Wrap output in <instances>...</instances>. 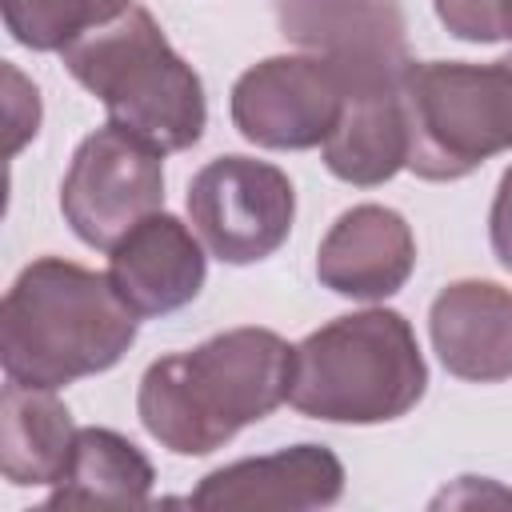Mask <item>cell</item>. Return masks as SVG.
I'll return each instance as SVG.
<instances>
[{
  "label": "cell",
  "mask_w": 512,
  "mask_h": 512,
  "mask_svg": "<svg viewBox=\"0 0 512 512\" xmlns=\"http://www.w3.org/2000/svg\"><path fill=\"white\" fill-rule=\"evenodd\" d=\"M292 344L272 328H228L144 368L136 412L160 448L208 456L288 400Z\"/></svg>",
  "instance_id": "cell-1"
},
{
  "label": "cell",
  "mask_w": 512,
  "mask_h": 512,
  "mask_svg": "<svg viewBox=\"0 0 512 512\" xmlns=\"http://www.w3.org/2000/svg\"><path fill=\"white\" fill-rule=\"evenodd\" d=\"M136 312L108 272L40 256L12 280L0 304L4 376L28 388H64L108 372L136 340Z\"/></svg>",
  "instance_id": "cell-2"
},
{
  "label": "cell",
  "mask_w": 512,
  "mask_h": 512,
  "mask_svg": "<svg viewBox=\"0 0 512 512\" xmlns=\"http://www.w3.org/2000/svg\"><path fill=\"white\" fill-rule=\"evenodd\" d=\"M428 364L392 308L336 316L292 348L288 404L328 424H384L420 404Z\"/></svg>",
  "instance_id": "cell-3"
},
{
  "label": "cell",
  "mask_w": 512,
  "mask_h": 512,
  "mask_svg": "<svg viewBox=\"0 0 512 512\" xmlns=\"http://www.w3.org/2000/svg\"><path fill=\"white\" fill-rule=\"evenodd\" d=\"M60 56L72 80L104 104L108 124L132 132L156 152H184L204 136V84L168 44L148 8L132 4L124 16L80 36Z\"/></svg>",
  "instance_id": "cell-4"
},
{
  "label": "cell",
  "mask_w": 512,
  "mask_h": 512,
  "mask_svg": "<svg viewBox=\"0 0 512 512\" xmlns=\"http://www.w3.org/2000/svg\"><path fill=\"white\" fill-rule=\"evenodd\" d=\"M400 108L408 168L420 180H460L512 148V60H412Z\"/></svg>",
  "instance_id": "cell-5"
},
{
  "label": "cell",
  "mask_w": 512,
  "mask_h": 512,
  "mask_svg": "<svg viewBox=\"0 0 512 512\" xmlns=\"http://www.w3.org/2000/svg\"><path fill=\"white\" fill-rule=\"evenodd\" d=\"M164 208V152L108 124L80 140L60 184V212L88 248H112Z\"/></svg>",
  "instance_id": "cell-6"
},
{
  "label": "cell",
  "mask_w": 512,
  "mask_h": 512,
  "mask_svg": "<svg viewBox=\"0 0 512 512\" xmlns=\"http://www.w3.org/2000/svg\"><path fill=\"white\" fill-rule=\"evenodd\" d=\"M188 216L216 260L256 264L288 240L296 192L268 160L216 156L188 184Z\"/></svg>",
  "instance_id": "cell-7"
},
{
  "label": "cell",
  "mask_w": 512,
  "mask_h": 512,
  "mask_svg": "<svg viewBox=\"0 0 512 512\" xmlns=\"http://www.w3.org/2000/svg\"><path fill=\"white\" fill-rule=\"evenodd\" d=\"M276 24L292 44L328 60L348 96L400 92L412 68L396 0H276Z\"/></svg>",
  "instance_id": "cell-8"
},
{
  "label": "cell",
  "mask_w": 512,
  "mask_h": 512,
  "mask_svg": "<svg viewBox=\"0 0 512 512\" xmlns=\"http://www.w3.org/2000/svg\"><path fill=\"white\" fill-rule=\"evenodd\" d=\"M348 88L340 72L304 56H268L232 84V124L244 140L276 152H300L328 140L344 112Z\"/></svg>",
  "instance_id": "cell-9"
},
{
  "label": "cell",
  "mask_w": 512,
  "mask_h": 512,
  "mask_svg": "<svg viewBox=\"0 0 512 512\" xmlns=\"http://www.w3.org/2000/svg\"><path fill=\"white\" fill-rule=\"evenodd\" d=\"M204 252L196 228L172 212H152L108 248V280L136 316H168L200 296L208 276Z\"/></svg>",
  "instance_id": "cell-10"
},
{
  "label": "cell",
  "mask_w": 512,
  "mask_h": 512,
  "mask_svg": "<svg viewBox=\"0 0 512 512\" xmlns=\"http://www.w3.org/2000/svg\"><path fill=\"white\" fill-rule=\"evenodd\" d=\"M416 268V236L408 220L384 204L348 208L316 248V276L348 300H384L408 284Z\"/></svg>",
  "instance_id": "cell-11"
},
{
  "label": "cell",
  "mask_w": 512,
  "mask_h": 512,
  "mask_svg": "<svg viewBox=\"0 0 512 512\" xmlns=\"http://www.w3.org/2000/svg\"><path fill=\"white\" fill-rule=\"evenodd\" d=\"M344 496V464L324 444H292L208 472L188 504L196 508H328Z\"/></svg>",
  "instance_id": "cell-12"
},
{
  "label": "cell",
  "mask_w": 512,
  "mask_h": 512,
  "mask_svg": "<svg viewBox=\"0 0 512 512\" xmlns=\"http://www.w3.org/2000/svg\"><path fill=\"white\" fill-rule=\"evenodd\" d=\"M428 332L440 364L472 384L512 376V292L492 280H456L428 308Z\"/></svg>",
  "instance_id": "cell-13"
},
{
  "label": "cell",
  "mask_w": 512,
  "mask_h": 512,
  "mask_svg": "<svg viewBox=\"0 0 512 512\" xmlns=\"http://www.w3.org/2000/svg\"><path fill=\"white\" fill-rule=\"evenodd\" d=\"M0 472L12 488L56 484L72 444L76 424L72 412L52 396V388H28L8 380L0 400Z\"/></svg>",
  "instance_id": "cell-14"
},
{
  "label": "cell",
  "mask_w": 512,
  "mask_h": 512,
  "mask_svg": "<svg viewBox=\"0 0 512 512\" xmlns=\"http://www.w3.org/2000/svg\"><path fill=\"white\" fill-rule=\"evenodd\" d=\"M324 164L336 180L376 188L408 168V128L400 92H360L344 100L336 128L328 132Z\"/></svg>",
  "instance_id": "cell-15"
},
{
  "label": "cell",
  "mask_w": 512,
  "mask_h": 512,
  "mask_svg": "<svg viewBox=\"0 0 512 512\" xmlns=\"http://www.w3.org/2000/svg\"><path fill=\"white\" fill-rule=\"evenodd\" d=\"M152 484L156 472L128 436L112 428H80L72 456L48 492V508H72V504L144 508L152 500Z\"/></svg>",
  "instance_id": "cell-16"
},
{
  "label": "cell",
  "mask_w": 512,
  "mask_h": 512,
  "mask_svg": "<svg viewBox=\"0 0 512 512\" xmlns=\"http://www.w3.org/2000/svg\"><path fill=\"white\" fill-rule=\"evenodd\" d=\"M128 8L132 0H0L8 36L32 52H64Z\"/></svg>",
  "instance_id": "cell-17"
},
{
  "label": "cell",
  "mask_w": 512,
  "mask_h": 512,
  "mask_svg": "<svg viewBox=\"0 0 512 512\" xmlns=\"http://www.w3.org/2000/svg\"><path fill=\"white\" fill-rule=\"evenodd\" d=\"M440 24L468 44L504 40V0H432Z\"/></svg>",
  "instance_id": "cell-18"
},
{
  "label": "cell",
  "mask_w": 512,
  "mask_h": 512,
  "mask_svg": "<svg viewBox=\"0 0 512 512\" xmlns=\"http://www.w3.org/2000/svg\"><path fill=\"white\" fill-rule=\"evenodd\" d=\"M488 240H492L500 268L512 272V168L500 176V188H496V200L488 212Z\"/></svg>",
  "instance_id": "cell-19"
},
{
  "label": "cell",
  "mask_w": 512,
  "mask_h": 512,
  "mask_svg": "<svg viewBox=\"0 0 512 512\" xmlns=\"http://www.w3.org/2000/svg\"><path fill=\"white\" fill-rule=\"evenodd\" d=\"M504 40H512V0H504Z\"/></svg>",
  "instance_id": "cell-20"
}]
</instances>
